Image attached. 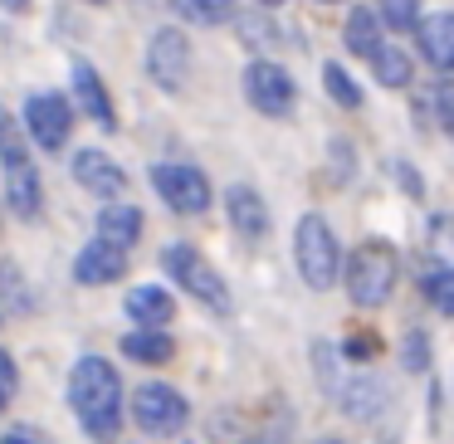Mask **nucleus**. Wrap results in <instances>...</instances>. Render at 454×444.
<instances>
[{
    "instance_id": "38",
    "label": "nucleus",
    "mask_w": 454,
    "mask_h": 444,
    "mask_svg": "<svg viewBox=\"0 0 454 444\" xmlns=\"http://www.w3.org/2000/svg\"><path fill=\"white\" fill-rule=\"evenodd\" d=\"M323 444H337V440H323Z\"/></svg>"
},
{
    "instance_id": "1",
    "label": "nucleus",
    "mask_w": 454,
    "mask_h": 444,
    "mask_svg": "<svg viewBox=\"0 0 454 444\" xmlns=\"http://www.w3.org/2000/svg\"><path fill=\"white\" fill-rule=\"evenodd\" d=\"M69 405L83 420V430L98 444H108L122 430V381L113 371V362L103 356H83L69 371Z\"/></svg>"
},
{
    "instance_id": "30",
    "label": "nucleus",
    "mask_w": 454,
    "mask_h": 444,
    "mask_svg": "<svg viewBox=\"0 0 454 444\" xmlns=\"http://www.w3.org/2000/svg\"><path fill=\"white\" fill-rule=\"evenodd\" d=\"M15 386H20V371H15V356L0 347V395H15Z\"/></svg>"
},
{
    "instance_id": "22",
    "label": "nucleus",
    "mask_w": 454,
    "mask_h": 444,
    "mask_svg": "<svg viewBox=\"0 0 454 444\" xmlns=\"http://www.w3.org/2000/svg\"><path fill=\"white\" fill-rule=\"evenodd\" d=\"M420 293L440 308L444 317H454V269L450 264H425L420 274Z\"/></svg>"
},
{
    "instance_id": "37",
    "label": "nucleus",
    "mask_w": 454,
    "mask_h": 444,
    "mask_svg": "<svg viewBox=\"0 0 454 444\" xmlns=\"http://www.w3.org/2000/svg\"><path fill=\"white\" fill-rule=\"evenodd\" d=\"M323 5H337V0H323Z\"/></svg>"
},
{
    "instance_id": "16",
    "label": "nucleus",
    "mask_w": 454,
    "mask_h": 444,
    "mask_svg": "<svg viewBox=\"0 0 454 444\" xmlns=\"http://www.w3.org/2000/svg\"><path fill=\"white\" fill-rule=\"evenodd\" d=\"M128 317L137 327H167L171 317H176V298H171L167 288H157V284H142V288L128 293Z\"/></svg>"
},
{
    "instance_id": "11",
    "label": "nucleus",
    "mask_w": 454,
    "mask_h": 444,
    "mask_svg": "<svg viewBox=\"0 0 454 444\" xmlns=\"http://www.w3.org/2000/svg\"><path fill=\"white\" fill-rule=\"evenodd\" d=\"M74 181H79L83 191H93V196H103V200H118L122 191H128L122 167L108 157V152H98V147H83L79 157H74Z\"/></svg>"
},
{
    "instance_id": "13",
    "label": "nucleus",
    "mask_w": 454,
    "mask_h": 444,
    "mask_svg": "<svg viewBox=\"0 0 454 444\" xmlns=\"http://www.w3.org/2000/svg\"><path fill=\"white\" fill-rule=\"evenodd\" d=\"M415 44H420L425 64L440 74H454V11L420 15L415 20Z\"/></svg>"
},
{
    "instance_id": "8",
    "label": "nucleus",
    "mask_w": 454,
    "mask_h": 444,
    "mask_svg": "<svg viewBox=\"0 0 454 444\" xmlns=\"http://www.w3.org/2000/svg\"><path fill=\"white\" fill-rule=\"evenodd\" d=\"M245 98H249V108L264 113V118H288V113H294L298 89H294V79H288L284 64L254 59L245 69Z\"/></svg>"
},
{
    "instance_id": "25",
    "label": "nucleus",
    "mask_w": 454,
    "mask_h": 444,
    "mask_svg": "<svg viewBox=\"0 0 454 444\" xmlns=\"http://www.w3.org/2000/svg\"><path fill=\"white\" fill-rule=\"evenodd\" d=\"M430 264H450L454 269V220L450 215L430 220Z\"/></svg>"
},
{
    "instance_id": "39",
    "label": "nucleus",
    "mask_w": 454,
    "mask_h": 444,
    "mask_svg": "<svg viewBox=\"0 0 454 444\" xmlns=\"http://www.w3.org/2000/svg\"><path fill=\"white\" fill-rule=\"evenodd\" d=\"M0 323H5V313H0Z\"/></svg>"
},
{
    "instance_id": "19",
    "label": "nucleus",
    "mask_w": 454,
    "mask_h": 444,
    "mask_svg": "<svg viewBox=\"0 0 454 444\" xmlns=\"http://www.w3.org/2000/svg\"><path fill=\"white\" fill-rule=\"evenodd\" d=\"M122 352H128L132 362H142V366H161V362L176 356V342L167 337V327H137V332L122 337Z\"/></svg>"
},
{
    "instance_id": "20",
    "label": "nucleus",
    "mask_w": 454,
    "mask_h": 444,
    "mask_svg": "<svg viewBox=\"0 0 454 444\" xmlns=\"http://www.w3.org/2000/svg\"><path fill=\"white\" fill-rule=\"evenodd\" d=\"M171 11L181 15L186 25H200V30H215V25L235 20V0H171Z\"/></svg>"
},
{
    "instance_id": "33",
    "label": "nucleus",
    "mask_w": 454,
    "mask_h": 444,
    "mask_svg": "<svg viewBox=\"0 0 454 444\" xmlns=\"http://www.w3.org/2000/svg\"><path fill=\"white\" fill-rule=\"evenodd\" d=\"M0 5H5V11H15V15H25V11H30V0H0Z\"/></svg>"
},
{
    "instance_id": "15",
    "label": "nucleus",
    "mask_w": 454,
    "mask_h": 444,
    "mask_svg": "<svg viewBox=\"0 0 454 444\" xmlns=\"http://www.w3.org/2000/svg\"><path fill=\"white\" fill-rule=\"evenodd\" d=\"M74 93L83 103V118H93L103 132H118V113H113V98H108V89H103L93 64H83V59L74 64Z\"/></svg>"
},
{
    "instance_id": "26",
    "label": "nucleus",
    "mask_w": 454,
    "mask_h": 444,
    "mask_svg": "<svg viewBox=\"0 0 454 444\" xmlns=\"http://www.w3.org/2000/svg\"><path fill=\"white\" fill-rule=\"evenodd\" d=\"M415 20H420V0H381L386 30H415Z\"/></svg>"
},
{
    "instance_id": "36",
    "label": "nucleus",
    "mask_w": 454,
    "mask_h": 444,
    "mask_svg": "<svg viewBox=\"0 0 454 444\" xmlns=\"http://www.w3.org/2000/svg\"><path fill=\"white\" fill-rule=\"evenodd\" d=\"M5 401H11V395H0V410H5Z\"/></svg>"
},
{
    "instance_id": "29",
    "label": "nucleus",
    "mask_w": 454,
    "mask_h": 444,
    "mask_svg": "<svg viewBox=\"0 0 454 444\" xmlns=\"http://www.w3.org/2000/svg\"><path fill=\"white\" fill-rule=\"evenodd\" d=\"M405 366H411V371H425V366H430V342H425V332L405 337Z\"/></svg>"
},
{
    "instance_id": "4",
    "label": "nucleus",
    "mask_w": 454,
    "mask_h": 444,
    "mask_svg": "<svg viewBox=\"0 0 454 444\" xmlns=\"http://www.w3.org/2000/svg\"><path fill=\"white\" fill-rule=\"evenodd\" d=\"M161 269H167L171 278H176L181 288H186L196 303H206L210 313H230V288H225V278L215 274V269L200 259V249H191V245H167L161 249Z\"/></svg>"
},
{
    "instance_id": "7",
    "label": "nucleus",
    "mask_w": 454,
    "mask_h": 444,
    "mask_svg": "<svg viewBox=\"0 0 454 444\" xmlns=\"http://www.w3.org/2000/svg\"><path fill=\"white\" fill-rule=\"evenodd\" d=\"M147 74L152 83H157L161 93H181L191 79V40L186 30H176V25H167V30H157L147 40Z\"/></svg>"
},
{
    "instance_id": "18",
    "label": "nucleus",
    "mask_w": 454,
    "mask_h": 444,
    "mask_svg": "<svg viewBox=\"0 0 454 444\" xmlns=\"http://www.w3.org/2000/svg\"><path fill=\"white\" fill-rule=\"evenodd\" d=\"M381 30H386V25H381V11H372V5H356V11L352 15H347V50H352L356 54V59H372V54L376 50H381Z\"/></svg>"
},
{
    "instance_id": "14",
    "label": "nucleus",
    "mask_w": 454,
    "mask_h": 444,
    "mask_svg": "<svg viewBox=\"0 0 454 444\" xmlns=\"http://www.w3.org/2000/svg\"><path fill=\"white\" fill-rule=\"evenodd\" d=\"M225 215L245 239H264L269 235V206H264V196H259L254 186H230L225 191Z\"/></svg>"
},
{
    "instance_id": "6",
    "label": "nucleus",
    "mask_w": 454,
    "mask_h": 444,
    "mask_svg": "<svg viewBox=\"0 0 454 444\" xmlns=\"http://www.w3.org/2000/svg\"><path fill=\"white\" fill-rule=\"evenodd\" d=\"M186 415H191L186 395H181L176 386H167V381H147V386H137V395H132V420H137V430L157 434V440L176 434L181 425H186Z\"/></svg>"
},
{
    "instance_id": "23",
    "label": "nucleus",
    "mask_w": 454,
    "mask_h": 444,
    "mask_svg": "<svg viewBox=\"0 0 454 444\" xmlns=\"http://www.w3.org/2000/svg\"><path fill=\"white\" fill-rule=\"evenodd\" d=\"M337 395H342V405H347L352 415H362V420H372V415L381 410V401H386V395H381V386H376V381H366V376H362V381H352L347 391H337Z\"/></svg>"
},
{
    "instance_id": "35",
    "label": "nucleus",
    "mask_w": 454,
    "mask_h": 444,
    "mask_svg": "<svg viewBox=\"0 0 454 444\" xmlns=\"http://www.w3.org/2000/svg\"><path fill=\"white\" fill-rule=\"evenodd\" d=\"M254 5H264V11H278V5H284V0H254Z\"/></svg>"
},
{
    "instance_id": "2",
    "label": "nucleus",
    "mask_w": 454,
    "mask_h": 444,
    "mask_svg": "<svg viewBox=\"0 0 454 444\" xmlns=\"http://www.w3.org/2000/svg\"><path fill=\"white\" fill-rule=\"evenodd\" d=\"M347 298L356 308H381L395 293V278H401V254H395L386 239H366L352 249L347 259Z\"/></svg>"
},
{
    "instance_id": "24",
    "label": "nucleus",
    "mask_w": 454,
    "mask_h": 444,
    "mask_svg": "<svg viewBox=\"0 0 454 444\" xmlns=\"http://www.w3.org/2000/svg\"><path fill=\"white\" fill-rule=\"evenodd\" d=\"M323 83H327V98H333L337 108H362V89L352 83V74H347V69L327 64V69H323Z\"/></svg>"
},
{
    "instance_id": "3",
    "label": "nucleus",
    "mask_w": 454,
    "mask_h": 444,
    "mask_svg": "<svg viewBox=\"0 0 454 444\" xmlns=\"http://www.w3.org/2000/svg\"><path fill=\"white\" fill-rule=\"evenodd\" d=\"M294 264L298 274H303L308 288H317V293H327V288L337 284V274H342V245H337L333 225H327L323 215H303L294 230Z\"/></svg>"
},
{
    "instance_id": "21",
    "label": "nucleus",
    "mask_w": 454,
    "mask_h": 444,
    "mask_svg": "<svg viewBox=\"0 0 454 444\" xmlns=\"http://www.w3.org/2000/svg\"><path fill=\"white\" fill-rule=\"evenodd\" d=\"M372 69H376V83L381 89H411V54L395 50V44H381V50L372 54Z\"/></svg>"
},
{
    "instance_id": "9",
    "label": "nucleus",
    "mask_w": 454,
    "mask_h": 444,
    "mask_svg": "<svg viewBox=\"0 0 454 444\" xmlns=\"http://www.w3.org/2000/svg\"><path fill=\"white\" fill-rule=\"evenodd\" d=\"M25 128H30L35 147L59 152L64 142H69V132H74L69 98H64V93H35V98L25 103Z\"/></svg>"
},
{
    "instance_id": "31",
    "label": "nucleus",
    "mask_w": 454,
    "mask_h": 444,
    "mask_svg": "<svg viewBox=\"0 0 454 444\" xmlns=\"http://www.w3.org/2000/svg\"><path fill=\"white\" fill-rule=\"evenodd\" d=\"M0 288H11V293H15V308H30V293L20 288V274H15V264H0Z\"/></svg>"
},
{
    "instance_id": "28",
    "label": "nucleus",
    "mask_w": 454,
    "mask_h": 444,
    "mask_svg": "<svg viewBox=\"0 0 454 444\" xmlns=\"http://www.w3.org/2000/svg\"><path fill=\"white\" fill-rule=\"evenodd\" d=\"M239 35H245V44H254V50L274 44V25L259 20V15H245V20H239Z\"/></svg>"
},
{
    "instance_id": "10",
    "label": "nucleus",
    "mask_w": 454,
    "mask_h": 444,
    "mask_svg": "<svg viewBox=\"0 0 454 444\" xmlns=\"http://www.w3.org/2000/svg\"><path fill=\"white\" fill-rule=\"evenodd\" d=\"M5 167V206H11L15 220H40V206H44V186H40V171H35L30 152L20 157L0 161Z\"/></svg>"
},
{
    "instance_id": "32",
    "label": "nucleus",
    "mask_w": 454,
    "mask_h": 444,
    "mask_svg": "<svg viewBox=\"0 0 454 444\" xmlns=\"http://www.w3.org/2000/svg\"><path fill=\"white\" fill-rule=\"evenodd\" d=\"M376 352H381V342H376L372 332H362V337L347 342V356H356V362H366V356H376Z\"/></svg>"
},
{
    "instance_id": "27",
    "label": "nucleus",
    "mask_w": 454,
    "mask_h": 444,
    "mask_svg": "<svg viewBox=\"0 0 454 444\" xmlns=\"http://www.w3.org/2000/svg\"><path fill=\"white\" fill-rule=\"evenodd\" d=\"M20 152H25V132H20V122H15V113L0 103V161L20 157Z\"/></svg>"
},
{
    "instance_id": "12",
    "label": "nucleus",
    "mask_w": 454,
    "mask_h": 444,
    "mask_svg": "<svg viewBox=\"0 0 454 444\" xmlns=\"http://www.w3.org/2000/svg\"><path fill=\"white\" fill-rule=\"evenodd\" d=\"M128 274V249L108 245V239H93V245L79 249V259H74V278L89 288H103V284H118V278Z\"/></svg>"
},
{
    "instance_id": "5",
    "label": "nucleus",
    "mask_w": 454,
    "mask_h": 444,
    "mask_svg": "<svg viewBox=\"0 0 454 444\" xmlns=\"http://www.w3.org/2000/svg\"><path fill=\"white\" fill-rule=\"evenodd\" d=\"M152 186L167 200L176 215H206L210 210V181L200 167H186V161H157L152 167Z\"/></svg>"
},
{
    "instance_id": "34",
    "label": "nucleus",
    "mask_w": 454,
    "mask_h": 444,
    "mask_svg": "<svg viewBox=\"0 0 454 444\" xmlns=\"http://www.w3.org/2000/svg\"><path fill=\"white\" fill-rule=\"evenodd\" d=\"M0 444H30V440H25V434H5Z\"/></svg>"
},
{
    "instance_id": "17",
    "label": "nucleus",
    "mask_w": 454,
    "mask_h": 444,
    "mask_svg": "<svg viewBox=\"0 0 454 444\" xmlns=\"http://www.w3.org/2000/svg\"><path fill=\"white\" fill-rule=\"evenodd\" d=\"M98 239H108V245L118 249H132L142 239V210L128 206V200H113V206H103L98 215Z\"/></svg>"
}]
</instances>
